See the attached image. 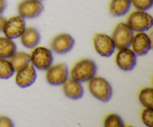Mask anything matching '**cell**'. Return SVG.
Wrapping results in <instances>:
<instances>
[{
    "label": "cell",
    "instance_id": "cell-1",
    "mask_svg": "<svg viewBox=\"0 0 153 127\" xmlns=\"http://www.w3.org/2000/svg\"><path fill=\"white\" fill-rule=\"evenodd\" d=\"M88 82V89L93 97L104 102L111 99L113 94L111 85L105 78L94 76Z\"/></svg>",
    "mask_w": 153,
    "mask_h": 127
},
{
    "label": "cell",
    "instance_id": "cell-2",
    "mask_svg": "<svg viewBox=\"0 0 153 127\" xmlns=\"http://www.w3.org/2000/svg\"><path fill=\"white\" fill-rule=\"evenodd\" d=\"M97 67L96 63L91 59H82L76 63L72 68L70 76L72 79L81 82H86L96 76Z\"/></svg>",
    "mask_w": 153,
    "mask_h": 127
},
{
    "label": "cell",
    "instance_id": "cell-3",
    "mask_svg": "<svg viewBox=\"0 0 153 127\" xmlns=\"http://www.w3.org/2000/svg\"><path fill=\"white\" fill-rule=\"evenodd\" d=\"M126 24L132 31H146L152 27L153 18L146 10H137L130 13L127 18Z\"/></svg>",
    "mask_w": 153,
    "mask_h": 127
},
{
    "label": "cell",
    "instance_id": "cell-4",
    "mask_svg": "<svg viewBox=\"0 0 153 127\" xmlns=\"http://www.w3.org/2000/svg\"><path fill=\"white\" fill-rule=\"evenodd\" d=\"M31 65L39 70H46L53 63V55L50 49L43 46L36 47L30 55Z\"/></svg>",
    "mask_w": 153,
    "mask_h": 127
},
{
    "label": "cell",
    "instance_id": "cell-5",
    "mask_svg": "<svg viewBox=\"0 0 153 127\" xmlns=\"http://www.w3.org/2000/svg\"><path fill=\"white\" fill-rule=\"evenodd\" d=\"M134 37V31L124 22L118 24L112 34V40L115 47L118 49L128 48L131 46V40Z\"/></svg>",
    "mask_w": 153,
    "mask_h": 127
},
{
    "label": "cell",
    "instance_id": "cell-6",
    "mask_svg": "<svg viewBox=\"0 0 153 127\" xmlns=\"http://www.w3.org/2000/svg\"><path fill=\"white\" fill-rule=\"evenodd\" d=\"M68 67L62 63L52 65L46 70V81L49 85L54 86L63 85L68 79Z\"/></svg>",
    "mask_w": 153,
    "mask_h": 127
},
{
    "label": "cell",
    "instance_id": "cell-7",
    "mask_svg": "<svg viewBox=\"0 0 153 127\" xmlns=\"http://www.w3.org/2000/svg\"><path fill=\"white\" fill-rule=\"evenodd\" d=\"M25 29V18L19 16H14L5 21L2 32L4 36L10 39H16L20 37Z\"/></svg>",
    "mask_w": 153,
    "mask_h": 127
},
{
    "label": "cell",
    "instance_id": "cell-8",
    "mask_svg": "<svg viewBox=\"0 0 153 127\" xmlns=\"http://www.w3.org/2000/svg\"><path fill=\"white\" fill-rule=\"evenodd\" d=\"M94 46L96 52L100 56L105 58L111 56L116 49L111 37L102 33L94 36Z\"/></svg>",
    "mask_w": 153,
    "mask_h": 127
},
{
    "label": "cell",
    "instance_id": "cell-9",
    "mask_svg": "<svg viewBox=\"0 0 153 127\" xmlns=\"http://www.w3.org/2000/svg\"><path fill=\"white\" fill-rule=\"evenodd\" d=\"M43 4L39 0H23L18 5L19 16L26 19H33L40 16L43 12Z\"/></svg>",
    "mask_w": 153,
    "mask_h": 127
},
{
    "label": "cell",
    "instance_id": "cell-10",
    "mask_svg": "<svg viewBox=\"0 0 153 127\" xmlns=\"http://www.w3.org/2000/svg\"><path fill=\"white\" fill-rule=\"evenodd\" d=\"M115 60L117 67L123 71H131L137 64V55L128 47L119 49Z\"/></svg>",
    "mask_w": 153,
    "mask_h": 127
},
{
    "label": "cell",
    "instance_id": "cell-11",
    "mask_svg": "<svg viewBox=\"0 0 153 127\" xmlns=\"http://www.w3.org/2000/svg\"><path fill=\"white\" fill-rule=\"evenodd\" d=\"M131 46L137 56H142L146 55L152 49V40L145 31H140L134 34Z\"/></svg>",
    "mask_w": 153,
    "mask_h": 127
},
{
    "label": "cell",
    "instance_id": "cell-12",
    "mask_svg": "<svg viewBox=\"0 0 153 127\" xmlns=\"http://www.w3.org/2000/svg\"><path fill=\"white\" fill-rule=\"evenodd\" d=\"M75 45V40L69 34H60L51 42V48L55 53L63 55L70 52Z\"/></svg>",
    "mask_w": 153,
    "mask_h": 127
},
{
    "label": "cell",
    "instance_id": "cell-13",
    "mask_svg": "<svg viewBox=\"0 0 153 127\" xmlns=\"http://www.w3.org/2000/svg\"><path fill=\"white\" fill-rule=\"evenodd\" d=\"M37 79L36 70L31 64H28L24 68L18 70L15 77L16 84L21 88L31 86Z\"/></svg>",
    "mask_w": 153,
    "mask_h": 127
},
{
    "label": "cell",
    "instance_id": "cell-14",
    "mask_svg": "<svg viewBox=\"0 0 153 127\" xmlns=\"http://www.w3.org/2000/svg\"><path fill=\"white\" fill-rule=\"evenodd\" d=\"M63 91L68 98L79 100L84 95V88L82 83L73 79H67L63 84Z\"/></svg>",
    "mask_w": 153,
    "mask_h": 127
},
{
    "label": "cell",
    "instance_id": "cell-15",
    "mask_svg": "<svg viewBox=\"0 0 153 127\" xmlns=\"http://www.w3.org/2000/svg\"><path fill=\"white\" fill-rule=\"evenodd\" d=\"M20 42L24 47L32 49L36 47L40 41V34L35 28H25L20 36Z\"/></svg>",
    "mask_w": 153,
    "mask_h": 127
},
{
    "label": "cell",
    "instance_id": "cell-16",
    "mask_svg": "<svg viewBox=\"0 0 153 127\" xmlns=\"http://www.w3.org/2000/svg\"><path fill=\"white\" fill-rule=\"evenodd\" d=\"M131 6L130 0H111L109 11L114 16H123L129 11Z\"/></svg>",
    "mask_w": 153,
    "mask_h": 127
},
{
    "label": "cell",
    "instance_id": "cell-17",
    "mask_svg": "<svg viewBox=\"0 0 153 127\" xmlns=\"http://www.w3.org/2000/svg\"><path fill=\"white\" fill-rule=\"evenodd\" d=\"M16 52V46L12 39L0 37V58H10Z\"/></svg>",
    "mask_w": 153,
    "mask_h": 127
},
{
    "label": "cell",
    "instance_id": "cell-18",
    "mask_svg": "<svg viewBox=\"0 0 153 127\" xmlns=\"http://www.w3.org/2000/svg\"><path fill=\"white\" fill-rule=\"evenodd\" d=\"M10 61L15 71H18L29 64L31 57L25 52H16L10 58Z\"/></svg>",
    "mask_w": 153,
    "mask_h": 127
},
{
    "label": "cell",
    "instance_id": "cell-19",
    "mask_svg": "<svg viewBox=\"0 0 153 127\" xmlns=\"http://www.w3.org/2000/svg\"><path fill=\"white\" fill-rule=\"evenodd\" d=\"M140 104L145 108L153 107V89L152 88H144L140 91L138 96Z\"/></svg>",
    "mask_w": 153,
    "mask_h": 127
},
{
    "label": "cell",
    "instance_id": "cell-20",
    "mask_svg": "<svg viewBox=\"0 0 153 127\" xmlns=\"http://www.w3.org/2000/svg\"><path fill=\"white\" fill-rule=\"evenodd\" d=\"M14 69L7 58H0V79H7L14 74Z\"/></svg>",
    "mask_w": 153,
    "mask_h": 127
},
{
    "label": "cell",
    "instance_id": "cell-21",
    "mask_svg": "<svg viewBox=\"0 0 153 127\" xmlns=\"http://www.w3.org/2000/svg\"><path fill=\"white\" fill-rule=\"evenodd\" d=\"M104 126L106 127H123L124 122L120 115L111 114L105 120Z\"/></svg>",
    "mask_w": 153,
    "mask_h": 127
},
{
    "label": "cell",
    "instance_id": "cell-22",
    "mask_svg": "<svg viewBox=\"0 0 153 127\" xmlns=\"http://www.w3.org/2000/svg\"><path fill=\"white\" fill-rule=\"evenodd\" d=\"M131 5L134 6L137 10H148L152 8L153 0H130Z\"/></svg>",
    "mask_w": 153,
    "mask_h": 127
},
{
    "label": "cell",
    "instance_id": "cell-23",
    "mask_svg": "<svg viewBox=\"0 0 153 127\" xmlns=\"http://www.w3.org/2000/svg\"><path fill=\"white\" fill-rule=\"evenodd\" d=\"M141 120L144 125L152 127L153 124V109L152 108H145L141 114Z\"/></svg>",
    "mask_w": 153,
    "mask_h": 127
},
{
    "label": "cell",
    "instance_id": "cell-24",
    "mask_svg": "<svg viewBox=\"0 0 153 127\" xmlns=\"http://www.w3.org/2000/svg\"><path fill=\"white\" fill-rule=\"evenodd\" d=\"M13 123L9 117L5 116H0V127H12Z\"/></svg>",
    "mask_w": 153,
    "mask_h": 127
},
{
    "label": "cell",
    "instance_id": "cell-25",
    "mask_svg": "<svg viewBox=\"0 0 153 127\" xmlns=\"http://www.w3.org/2000/svg\"><path fill=\"white\" fill-rule=\"evenodd\" d=\"M7 1L6 0H0V15L5 10L7 7Z\"/></svg>",
    "mask_w": 153,
    "mask_h": 127
},
{
    "label": "cell",
    "instance_id": "cell-26",
    "mask_svg": "<svg viewBox=\"0 0 153 127\" xmlns=\"http://www.w3.org/2000/svg\"><path fill=\"white\" fill-rule=\"evenodd\" d=\"M5 21H6V19H4L2 16H1V15H0V32H1V31H2L3 27H4V23H5Z\"/></svg>",
    "mask_w": 153,
    "mask_h": 127
},
{
    "label": "cell",
    "instance_id": "cell-27",
    "mask_svg": "<svg viewBox=\"0 0 153 127\" xmlns=\"http://www.w3.org/2000/svg\"><path fill=\"white\" fill-rule=\"evenodd\" d=\"M39 1H43V0H39Z\"/></svg>",
    "mask_w": 153,
    "mask_h": 127
}]
</instances>
